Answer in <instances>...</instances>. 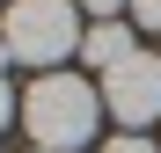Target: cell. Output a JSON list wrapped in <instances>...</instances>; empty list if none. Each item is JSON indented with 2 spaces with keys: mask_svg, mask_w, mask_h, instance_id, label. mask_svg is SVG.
<instances>
[{
  "mask_svg": "<svg viewBox=\"0 0 161 153\" xmlns=\"http://www.w3.org/2000/svg\"><path fill=\"white\" fill-rule=\"evenodd\" d=\"M0 37H8V59L22 66H59L66 51H80V15L73 0H15L0 15Z\"/></svg>",
  "mask_w": 161,
  "mask_h": 153,
  "instance_id": "2",
  "label": "cell"
},
{
  "mask_svg": "<svg viewBox=\"0 0 161 153\" xmlns=\"http://www.w3.org/2000/svg\"><path fill=\"white\" fill-rule=\"evenodd\" d=\"M103 110L132 131L161 117V51H132L117 73H103Z\"/></svg>",
  "mask_w": 161,
  "mask_h": 153,
  "instance_id": "3",
  "label": "cell"
},
{
  "mask_svg": "<svg viewBox=\"0 0 161 153\" xmlns=\"http://www.w3.org/2000/svg\"><path fill=\"white\" fill-rule=\"evenodd\" d=\"M132 22L139 29H161V0H132Z\"/></svg>",
  "mask_w": 161,
  "mask_h": 153,
  "instance_id": "5",
  "label": "cell"
},
{
  "mask_svg": "<svg viewBox=\"0 0 161 153\" xmlns=\"http://www.w3.org/2000/svg\"><path fill=\"white\" fill-rule=\"evenodd\" d=\"M8 117H15V95H8V80H0V131H8Z\"/></svg>",
  "mask_w": 161,
  "mask_h": 153,
  "instance_id": "8",
  "label": "cell"
},
{
  "mask_svg": "<svg viewBox=\"0 0 161 153\" xmlns=\"http://www.w3.org/2000/svg\"><path fill=\"white\" fill-rule=\"evenodd\" d=\"M73 8H88V15H117L125 0H73Z\"/></svg>",
  "mask_w": 161,
  "mask_h": 153,
  "instance_id": "7",
  "label": "cell"
},
{
  "mask_svg": "<svg viewBox=\"0 0 161 153\" xmlns=\"http://www.w3.org/2000/svg\"><path fill=\"white\" fill-rule=\"evenodd\" d=\"M95 117H103V95L80 80V73H44V80L22 95V124H30L37 153H73L95 139Z\"/></svg>",
  "mask_w": 161,
  "mask_h": 153,
  "instance_id": "1",
  "label": "cell"
},
{
  "mask_svg": "<svg viewBox=\"0 0 161 153\" xmlns=\"http://www.w3.org/2000/svg\"><path fill=\"white\" fill-rule=\"evenodd\" d=\"M103 153H161V146H147L139 131H125V139H110V146H103Z\"/></svg>",
  "mask_w": 161,
  "mask_h": 153,
  "instance_id": "6",
  "label": "cell"
},
{
  "mask_svg": "<svg viewBox=\"0 0 161 153\" xmlns=\"http://www.w3.org/2000/svg\"><path fill=\"white\" fill-rule=\"evenodd\" d=\"M0 66H8V37H0Z\"/></svg>",
  "mask_w": 161,
  "mask_h": 153,
  "instance_id": "9",
  "label": "cell"
},
{
  "mask_svg": "<svg viewBox=\"0 0 161 153\" xmlns=\"http://www.w3.org/2000/svg\"><path fill=\"white\" fill-rule=\"evenodd\" d=\"M80 59H88L95 73H117L132 59V29H125V22H95V29L80 37Z\"/></svg>",
  "mask_w": 161,
  "mask_h": 153,
  "instance_id": "4",
  "label": "cell"
}]
</instances>
